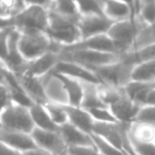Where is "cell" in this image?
Wrapping results in <instances>:
<instances>
[{
	"label": "cell",
	"mask_w": 155,
	"mask_h": 155,
	"mask_svg": "<svg viewBox=\"0 0 155 155\" xmlns=\"http://www.w3.org/2000/svg\"><path fill=\"white\" fill-rule=\"evenodd\" d=\"M108 36L114 43L119 56L129 53L131 48L136 43L138 37L136 21H132L131 19L114 21L109 30Z\"/></svg>",
	"instance_id": "cell-5"
},
{
	"label": "cell",
	"mask_w": 155,
	"mask_h": 155,
	"mask_svg": "<svg viewBox=\"0 0 155 155\" xmlns=\"http://www.w3.org/2000/svg\"><path fill=\"white\" fill-rule=\"evenodd\" d=\"M64 106L65 104H55V102H50V101L45 104L51 119L58 128L60 126H62V124L69 123V118H68V114H67V111H65Z\"/></svg>",
	"instance_id": "cell-28"
},
{
	"label": "cell",
	"mask_w": 155,
	"mask_h": 155,
	"mask_svg": "<svg viewBox=\"0 0 155 155\" xmlns=\"http://www.w3.org/2000/svg\"><path fill=\"white\" fill-rule=\"evenodd\" d=\"M138 16L141 17L149 28L153 27L155 25V0H143Z\"/></svg>",
	"instance_id": "cell-31"
},
{
	"label": "cell",
	"mask_w": 155,
	"mask_h": 155,
	"mask_svg": "<svg viewBox=\"0 0 155 155\" xmlns=\"http://www.w3.org/2000/svg\"><path fill=\"white\" fill-rule=\"evenodd\" d=\"M120 60L126 64L133 67L141 62L155 60V41L120 56Z\"/></svg>",
	"instance_id": "cell-22"
},
{
	"label": "cell",
	"mask_w": 155,
	"mask_h": 155,
	"mask_svg": "<svg viewBox=\"0 0 155 155\" xmlns=\"http://www.w3.org/2000/svg\"><path fill=\"white\" fill-rule=\"evenodd\" d=\"M60 155H69V154H68V151H67V152H64V153H62V154H60Z\"/></svg>",
	"instance_id": "cell-47"
},
{
	"label": "cell",
	"mask_w": 155,
	"mask_h": 155,
	"mask_svg": "<svg viewBox=\"0 0 155 155\" xmlns=\"http://www.w3.org/2000/svg\"><path fill=\"white\" fill-rule=\"evenodd\" d=\"M134 123L148 124H153V126H155L154 104H145V106H141Z\"/></svg>",
	"instance_id": "cell-34"
},
{
	"label": "cell",
	"mask_w": 155,
	"mask_h": 155,
	"mask_svg": "<svg viewBox=\"0 0 155 155\" xmlns=\"http://www.w3.org/2000/svg\"><path fill=\"white\" fill-rule=\"evenodd\" d=\"M30 113L34 121L35 128L47 131H58V127L51 119L45 104H35L32 108H30Z\"/></svg>",
	"instance_id": "cell-23"
},
{
	"label": "cell",
	"mask_w": 155,
	"mask_h": 155,
	"mask_svg": "<svg viewBox=\"0 0 155 155\" xmlns=\"http://www.w3.org/2000/svg\"><path fill=\"white\" fill-rule=\"evenodd\" d=\"M25 1H27V3H28V5H29V4H33L35 2V0H25Z\"/></svg>",
	"instance_id": "cell-45"
},
{
	"label": "cell",
	"mask_w": 155,
	"mask_h": 155,
	"mask_svg": "<svg viewBox=\"0 0 155 155\" xmlns=\"http://www.w3.org/2000/svg\"><path fill=\"white\" fill-rule=\"evenodd\" d=\"M60 60L77 62L89 69L102 67V65L112 64L120 60V56L113 53H106L99 51H91V50H76V51L60 52Z\"/></svg>",
	"instance_id": "cell-6"
},
{
	"label": "cell",
	"mask_w": 155,
	"mask_h": 155,
	"mask_svg": "<svg viewBox=\"0 0 155 155\" xmlns=\"http://www.w3.org/2000/svg\"><path fill=\"white\" fill-rule=\"evenodd\" d=\"M133 65L124 63L121 60L112 64L102 65V67L93 68L94 73L100 78L104 86L112 88L123 89L131 81V73Z\"/></svg>",
	"instance_id": "cell-7"
},
{
	"label": "cell",
	"mask_w": 155,
	"mask_h": 155,
	"mask_svg": "<svg viewBox=\"0 0 155 155\" xmlns=\"http://www.w3.org/2000/svg\"><path fill=\"white\" fill-rule=\"evenodd\" d=\"M0 129L32 133L35 129L30 109L11 102L0 115Z\"/></svg>",
	"instance_id": "cell-4"
},
{
	"label": "cell",
	"mask_w": 155,
	"mask_h": 155,
	"mask_svg": "<svg viewBox=\"0 0 155 155\" xmlns=\"http://www.w3.org/2000/svg\"><path fill=\"white\" fill-rule=\"evenodd\" d=\"M131 81L155 82V60L136 64L131 73Z\"/></svg>",
	"instance_id": "cell-24"
},
{
	"label": "cell",
	"mask_w": 155,
	"mask_h": 155,
	"mask_svg": "<svg viewBox=\"0 0 155 155\" xmlns=\"http://www.w3.org/2000/svg\"><path fill=\"white\" fill-rule=\"evenodd\" d=\"M48 10L55 11L68 17H73V18L80 17L75 0H54Z\"/></svg>",
	"instance_id": "cell-26"
},
{
	"label": "cell",
	"mask_w": 155,
	"mask_h": 155,
	"mask_svg": "<svg viewBox=\"0 0 155 155\" xmlns=\"http://www.w3.org/2000/svg\"><path fill=\"white\" fill-rule=\"evenodd\" d=\"M19 50L27 61H32L48 52L59 54L60 45L51 40L49 35L41 31H19Z\"/></svg>",
	"instance_id": "cell-2"
},
{
	"label": "cell",
	"mask_w": 155,
	"mask_h": 155,
	"mask_svg": "<svg viewBox=\"0 0 155 155\" xmlns=\"http://www.w3.org/2000/svg\"><path fill=\"white\" fill-rule=\"evenodd\" d=\"M0 155H22V153L13 149L12 147H10L5 143L0 140Z\"/></svg>",
	"instance_id": "cell-37"
},
{
	"label": "cell",
	"mask_w": 155,
	"mask_h": 155,
	"mask_svg": "<svg viewBox=\"0 0 155 155\" xmlns=\"http://www.w3.org/2000/svg\"><path fill=\"white\" fill-rule=\"evenodd\" d=\"M150 30H151L152 33H153V35L155 36V25H153V27H150Z\"/></svg>",
	"instance_id": "cell-44"
},
{
	"label": "cell",
	"mask_w": 155,
	"mask_h": 155,
	"mask_svg": "<svg viewBox=\"0 0 155 155\" xmlns=\"http://www.w3.org/2000/svg\"><path fill=\"white\" fill-rule=\"evenodd\" d=\"M54 0H35V4H39L41 6H45V8H49L51 6V4L53 3Z\"/></svg>",
	"instance_id": "cell-40"
},
{
	"label": "cell",
	"mask_w": 155,
	"mask_h": 155,
	"mask_svg": "<svg viewBox=\"0 0 155 155\" xmlns=\"http://www.w3.org/2000/svg\"><path fill=\"white\" fill-rule=\"evenodd\" d=\"M49 10L39 4H29L14 16V28L18 31H41L47 33Z\"/></svg>",
	"instance_id": "cell-3"
},
{
	"label": "cell",
	"mask_w": 155,
	"mask_h": 155,
	"mask_svg": "<svg viewBox=\"0 0 155 155\" xmlns=\"http://www.w3.org/2000/svg\"><path fill=\"white\" fill-rule=\"evenodd\" d=\"M11 102H12V100H11V96L8 87L0 84V115H1L3 110Z\"/></svg>",
	"instance_id": "cell-36"
},
{
	"label": "cell",
	"mask_w": 155,
	"mask_h": 155,
	"mask_svg": "<svg viewBox=\"0 0 155 155\" xmlns=\"http://www.w3.org/2000/svg\"><path fill=\"white\" fill-rule=\"evenodd\" d=\"M134 1H135V4H136L137 16H138V13H139V8H140V5H141V1H143V0H134Z\"/></svg>",
	"instance_id": "cell-43"
},
{
	"label": "cell",
	"mask_w": 155,
	"mask_h": 155,
	"mask_svg": "<svg viewBox=\"0 0 155 155\" xmlns=\"http://www.w3.org/2000/svg\"><path fill=\"white\" fill-rule=\"evenodd\" d=\"M82 84H84V99H82L81 106H80L82 109L89 111L95 108L107 107L99 96V91H98V87L99 86L86 84V82H82Z\"/></svg>",
	"instance_id": "cell-25"
},
{
	"label": "cell",
	"mask_w": 155,
	"mask_h": 155,
	"mask_svg": "<svg viewBox=\"0 0 155 155\" xmlns=\"http://www.w3.org/2000/svg\"><path fill=\"white\" fill-rule=\"evenodd\" d=\"M102 8L104 15L112 21H120L126 19L136 21L130 6L120 0H104Z\"/></svg>",
	"instance_id": "cell-20"
},
{
	"label": "cell",
	"mask_w": 155,
	"mask_h": 155,
	"mask_svg": "<svg viewBox=\"0 0 155 155\" xmlns=\"http://www.w3.org/2000/svg\"><path fill=\"white\" fill-rule=\"evenodd\" d=\"M37 147L53 155H60L68 151V147L58 131H47L35 128L31 133Z\"/></svg>",
	"instance_id": "cell-9"
},
{
	"label": "cell",
	"mask_w": 155,
	"mask_h": 155,
	"mask_svg": "<svg viewBox=\"0 0 155 155\" xmlns=\"http://www.w3.org/2000/svg\"><path fill=\"white\" fill-rule=\"evenodd\" d=\"M92 139L94 141L95 148L97 149V151L102 155H127L124 151L119 150L118 148L114 147L113 145H111L110 143H108L107 140H104V138L97 136V135L92 134Z\"/></svg>",
	"instance_id": "cell-32"
},
{
	"label": "cell",
	"mask_w": 155,
	"mask_h": 155,
	"mask_svg": "<svg viewBox=\"0 0 155 155\" xmlns=\"http://www.w3.org/2000/svg\"><path fill=\"white\" fill-rule=\"evenodd\" d=\"M139 104H135L124 94V90L115 100H113L108 108L111 110L119 124H132L136 119V116L140 110Z\"/></svg>",
	"instance_id": "cell-10"
},
{
	"label": "cell",
	"mask_w": 155,
	"mask_h": 155,
	"mask_svg": "<svg viewBox=\"0 0 155 155\" xmlns=\"http://www.w3.org/2000/svg\"><path fill=\"white\" fill-rule=\"evenodd\" d=\"M2 68H3V67H0V84H1V86H6L5 77H4L3 70H2Z\"/></svg>",
	"instance_id": "cell-42"
},
{
	"label": "cell",
	"mask_w": 155,
	"mask_h": 155,
	"mask_svg": "<svg viewBox=\"0 0 155 155\" xmlns=\"http://www.w3.org/2000/svg\"><path fill=\"white\" fill-rule=\"evenodd\" d=\"M89 113L96 123H107V124H118L116 117L113 115L111 110L108 107H102V108H95L92 110H89Z\"/></svg>",
	"instance_id": "cell-33"
},
{
	"label": "cell",
	"mask_w": 155,
	"mask_h": 155,
	"mask_svg": "<svg viewBox=\"0 0 155 155\" xmlns=\"http://www.w3.org/2000/svg\"><path fill=\"white\" fill-rule=\"evenodd\" d=\"M53 73L61 74V75L68 76V77L74 78L86 84H95V86H104L100 78L89 68L79 64L77 62L68 61V60H59L56 64Z\"/></svg>",
	"instance_id": "cell-8"
},
{
	"label": "cell",
	"mask_w": 155,
	"mask_h": 155,
	"mask_svg": "<svg viewBox=\"0 0 155 155\" xmlns=\"http://www.w3.org/2000/svg\"><path fill=\"white\" fill-rule=\"evenodd\" d=\"M65 111H67L69 123L75 126L79 130L84 131L89 135L93 134V128L95 120L91 114L87 110L82 109L81 107H73L65 104Z\"/></svg>",
	"instance_id": "cell-17"
},
{
	"label": "cell",
	"mask_w": 155,
	"mask_h": 155,
	"mask_svg": "<svg viewBox=\"0 0 155 155\" xmlns=\"http://www.w3.org/2000/svg\"><path fill=\"white\" fill-rule=\"evenodd\" d=\"M59 60V55L57 53L48 52L32 61H28L25 72L22 74H28V75L41 78L51 73L55 69Z\"/></svg>",
	"instance_id": "cell-13"
},
{
	"label": "cell",
	"mask_w": 155,
	"mask_h": 155,
	"mask_svg": "<svg viewBox=\"0 0 155 155\" xmlns=\"http://www.w3.org/2000/svg\"><path fill=\"white\" fill-rule=\"evenodd\" d=\"M0 67H5V65L3 64V62H2L1 60H0Z\"/></svg>",
	"instance_id": "cell-46"
},
{
	"label": "cell",
	"mask_w": 155,
	"mask_h": 155,
	"mask_svg": "<svg viewBox=\"0 0 155 155\" xmlns=\"http://www.w3.org/2000/svg\"><path fill=\"white\" fill-rule=\"evenodd\" d=\"M146 104H154L155 106V89L150 92L149 96L147 98V101H146Z\"/></svg>",
	"instance_id": "cell-41"
},
{
	"label": "cell",
	"mask_w": 155,
	"mask_h": 155,
	"mask_svg": "<svg viewBox=\"0 0 155 155\" xmlns=\"http://www.w3.org/2000/svg\"><path fill=\"white\" fill-rule=\"evenodd\" d=\"M15 28H11V29L2 30L0 31V60L5 63V60L8 58V38L12 31Z\"/></svg>",
	"instance_id": "cell-35"
},
{
	"label": "cell",
	"mask_w": 155,
	"mask_h": 155,
	"mask_svg": "<svg viewBox=\"0 0 155 155\" xmlns=\"http://www.w3.org/2000/svg\"><path fill=\"white\" fill-rule=\"evenodd\" d=\"M0 140L5 143L13 149L17 150L20 153L37 148L31 133L18 132V131H6L0 129Z\"/></svg>",
	"instance_id": "cell-14"
},
{
	"label": "cell",
	"mask_w": 155,
	"mask_h": 155,
	"mask_svg": "<svg viewBox=\"0 0 155 155\" xmlns=\"http://www.w3.org/2000/svg\"><path fill=\"white\" fill-rule=\"evenodd\" d=\"M155 89V82L130 81L123 90L132 101L139 106H145L150 92Z\"/></svg>",
	"instance_id": "cell-21"
},
{
	"label": "cell",
	"mask_w": 155,
	"mask_h": 155,
	"mask_svg": "<svg viewBox=\"0 0 155 155\" xmlns=\"http://www.w3.org/2000/svg\"><path fill=\"white\" fill-rule=\"evenodd\" d=\"M51 73L54 74L61 81L65 93H67L69 106H73V107L81 106L82 99H84V94L82 82L79 81V80L74 79V78L61 75V74L53 73V72H51Z\"/></svg>",
	"instance_id": "cell-19"
},
{
	"label": "cell",
	"mask_w": 155,
	"mask_h": 155,
	"mask_svg": "<svg viewBox=\"0 0 155 155\" xmlns=\"http://www.w3.org/2000/svg\"><path fill=\"white\" fill-rule=\"evenodd\" d=\"M113 23L114 21L106 16H98V15L80 16L78 19V28L81 34V40L98 35L108 34Z\"/></svg>",
	"instance_id": "cell-11"
},
{
	"label": "cell",
	"mask_w": 155,
	"mask_h": 155,
	"mask_svg": "<svg viewBox=\"0 0 155 155\" xmlns=\"http://www.w3.org/2000/svg\"><path fill=\"white\" fill-rule=\"evenodd\" d=\"M78 19L49 10V25L47 34L52 41L61 47H69L81 40Z\"/></svg>",
	"instance_id": "cell-1"
},
{
	"label": "cell",
	"mask_w": 155,
	"mask_h": 155,
	"mask_svg": "<svg viewBox=\"0 0 155 155\" xmlns=\"http://www.w3.org/2000/svg\"><path fill=\"white\" fill-rule=\"evenodd\" d=\"M58 132L60 133L68 148L95 147L91 135L84 133L70 123L60 126L58 128Z\"/></svg>",
	"instance_id": "cell-15"
},
{
	"label": "cell",
	"mask_w": 155,
	"mask_h": 155,
	"mask_svg": "<svg viewBox=\"0 0 155 155\" xmlns=\"http://www.w3.org/2000/svg\"><path fill=\"white\" fill-rule=\"evenodd\" d=\"M75 2L80 16H86V15L106 16L102 3L99 0H75Z\"/></svg>",
	"instance_id": "cell-27"
},
{
	"label": "cell",
	"mask_w": 155,
	"mask_h": 155,
	"mask_svg": "<svg viewBox=\"0 0 155 155\" xmlns=\"http://www.w3.org/2000/svg\"><path fill=\"white\" fill-rule=\"evenodd\" d=\"M8 92H10L12 102L28 109L32 108L35 104L33 99L25 93V91L23 90V88L21 86L17 87V88H8Z\"/></svg>",
	"instance_id": "cell-30"
},
{
	"label": "cell",
	"mask_w": 155,
	"mask_h": 155,
	"mask_svg": "<svg viewBox=\"0 0 155 155\" xmlns=\"http://www.w3.org/2000/svg\"><path fill=\"white\" fill-rule=\"evenodd\" d=\"M16 76L19 79V82L23 90L32 98L35 104H45L47 102H49L47 95H45L42 79L40 77H35V76L28 75V74H21V75Z\"/></svg>",
	"instance_id": "cell-16"
},
{
	"label": "cell",
	"mask_w": 155,
	"mask_h": 155,
	"mask_svg": "<svg viewBox=\"0 0 155 155\" xmlns=\"http://www.w3.org/2000/svg\"><path fill=\"white\" fill-rule=\"evenodd\" d=\"M76 50H91V51H99L106 52V53L117 54L114 43L112 42V40L108 36V34H102L98 35V36L91 37V38L82 39V40H80L79 42L75 43V45L60 48V52L76 51Z\"/></svg>",
	"instance_id": "cell-12"
},
{
	"label": "cell",
	"mask_w": 155,
	"mask_h": 155,
	"mask_svg": "<svg viewBox=\"0 0 155 155\" xmlns=\"http://www.w3.org/2000/svg\"><path fill=\"white\" fill-rule=\"evenodd\" d=\"M14 28V17H6L0 15V31Z\"/></svg>",
	"instance_id": "cell-38"
},
{
	"label": "cell",
	"mask_w": 155,
	"mask_h": 155,
	"mask_svg": "<svg viewBox=\"0 0 155 155\" xmlns=\"http://www.w3.org/2000/svg\"><path fill=\"white\" fill-rule=\"evenodd\" d=\"M22 155H53L50 152L45 151V150L41 149V148H35V149H32V150H29V151L25 152L22 153Z\"/></svg>",
	"instance_id": "cell-39"
},
{
	"label": "cell",
	"mask_w": 155,
	"mask_h": 155,
	"mask_svg": "<svg viewBox=\"0 0 155 155\" xmlns=\"http://www.w3.org/2000/svg\"><path fill=\"white\" fill-rule=\"evenodd\" d=\"M28 6L25 0H0V15L14 17Z\"/></svg>",
	"instance_id": "cell-29"
},
{
	"label": "cell",
	"mask_w": 155,
	"mask_h": 155,
	"mask_svg": "<svg viewBox=\"0 0 155 155\" xmlns=\"http://www.w3.org/2000/svg\"><path fill=\"white\" fill-rule=\"evenodd\" d=\"M45 87V95L50 102H55L60 104H69L68 96L64 91L61 81L54 74L50 73L41 77Z\"/></svg>",
	"instance_id": "cell-18"
}]
</instances>
